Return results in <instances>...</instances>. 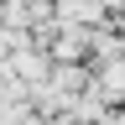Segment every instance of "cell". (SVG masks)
<instances>
[{"instance_id": "cell-1", "label": "cell", "mask_w": 125, "mask_h": 125, "mask_svg": "<svg viewBox=\"0 0 125 125\" xmlns=\"http://www.w3.org/2000/svg\"><path fill=\"white\" fill-rule=\"evenodd\" d=\"M10 62H16V68H21V73H31V78H42V73H47V68H42V62H47L42 52H16Z\"/></svg>"}]
</instances>
